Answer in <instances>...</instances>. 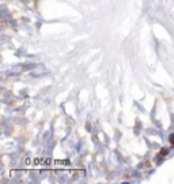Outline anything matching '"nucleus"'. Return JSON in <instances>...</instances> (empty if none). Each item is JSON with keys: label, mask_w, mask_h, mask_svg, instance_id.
<instances>
[{"label": "nucleus", "mask_w": 174, "mask_h": 184, "mask_svg": "<svg viewBox=\"0 0 174 184\" xmlns=\"http://www.w3.org/2000/svg\"><path fill=\"white\" fill-rule=\"evenodd\" d=\"M167 153H169V149H162L159 152V156L160 157H165V156H167Z\"/></svg>", "instance_id": "nucleus-1"}, {"label": "nucleus", "mask_w": 174, "mask_h": 184, "mask_svg": "<svg viewBox=\"0 0 174 184\" xmlns=\"http://www.w3.org/2000/svg\"><path fill=\"white\" fill-rule=\"evenodd\" d=\"M169 141H170L171 145H174V134H171L170 136H169Z\"/></svg>", "instance_id": "nucleus-2"}]
</instances>
